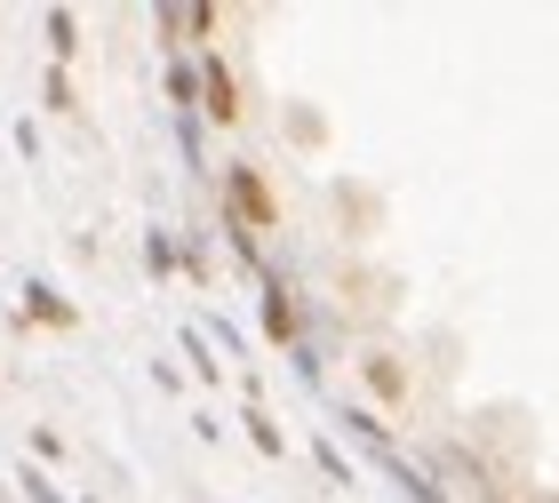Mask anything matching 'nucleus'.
<instances>
[{"instance_id":"f257e3e1","label":"nucleus","mask_w":559,"mask_h":503,"mask_svg":"<svg viewBox=\"0 0 559 503\" xmlns=\"http://www.w3.org/2000/svg\"><path fill=\"white\" fill-rule=\"evenodd\" d=\"M224 224L248 232V240L280 232V192H272L264 160H233V168H224Z\"/></svg>"},{"instance_id":"f03ea898","label":"nucleus","mask_w":559,"mask_h":503,"mask_svg":"<svg viewBox=\"0 0 559 503\" xmlns=\"http://www.w3.org/2000/svg\"><path fill=\"white\" fill-rule=\"evenodd\" d=\"M257 280H264V296H257V320H264V336H272L280 351H296V344H304V304H296L288 272H280V264H264Z\"/></svg>"},{"instance_id":"7ed1b4c3","label":"nucleus","mask_w":559,"mask_h":503,"mask_svg":"<svg viewBox=\"0 0 559 503\" xmlns=\"http://www.w3.org/2000/svg\"><path fill=\"white\" fill-rule=\"evenodd\" d=\"M192 81H200V120H216V129H233V120L248 112L240 105V72L216 57V48H200V64H192Z\"/></svg>"},{"instance_id":"20e7f679","label":"nucleus","mask_w":559,"mask_h":503,"mask_svg":"<svg viewBox=\"0 0 559 503\" xmlns=\"http://www.w3.org/2000/svg\"><path fill=\"white\" fill-rule=\"evenodd\" d=\"M16 328H57V336H72V328H81V304H72V296H64L57 280H24Z\"/></svg>"},{"instance_id":"39448f33","label":"nucleus","mask_w":559,"mask_h":503,"mask_svg":"<svg viewBox=\"0 0 559 503\" xmlns=\"http://www.w3.org/2000/svg\"><path fill=\"white\" fill-rule=\"evenodd\" d=\"M360 384L376 392V416H400L408 408V360H400V351H360Z\"/></svg>"},{"instance_id":"423d86ee","label":"nucleus","mask_w":559,"mask_h":503,"mask_svg":"<svg viewBox=\"0 0 559 503\" xmlns=\"http://www.w3.org/2000/svg\"><path fill=\"white\" fill-rule=\"evenodd\" d=\"M336 423H344V432H352V440L368 447V456H392V423L376 416L368 399H336Z\"/></svg>"},{"instance_id":"0eeeda50","label":"nucleus","mask_w":559,"mask_h":503,"mask_svg":"<svg viewBox=\"0 0 559 503\" xmlns=\"http://www.w3.org/2000/svg\"><path fill=\"white\" fill-rule=\"evenodd\" d=\"M152 24H160L168 48H185V40H209L216 33V9H152Z\"/></svg>"},{"instance_id":"6e6552de","label":"nucleus","mask_w":559,"mask_h":503,"mask_svg":"<svg viewBox=\"0 0 559 503\" xmlns=\"http://www.w3.org/2000/svg\"><path fill=\"white\" fill-rule=\"evenodd\" d=\"M376 464H384L392 480H400V495H408V503H448V495H440V480H431L424 464H408V456H400V447H392V456H376Z\"/></svg>"},{"instance_id":"1a4fd4ad","label":"nucleus","mask_w":559,"mask_h":503,"mask_svg":"<svg viewBox=\"0 0 559 503\" xmlns=\"http://www.w3.org/2000/svg\"><path fill=\"white\" fill-rule=\"evenodd\" d=\"M40 33H48V57L72 72V57H81V16H72V9H48V16H40Z\"/></svg>"},{"instance_id":"9d476101","label":"nucleus","mask_w":559,"mask_h":503,"mask_svg":"<svg viewBox=\"0 0 559 503\" xmlns=\"http://www.w3.org/2000/svg\"><path fill=\"white\" fill-rule=\"evenodd\" d=\"M248 440H257V456H288V432H280V423H272V408H264V399H248Z\"/></svg>"},{"instance_id":"9b49d317","label":"nucleus","mask_w":559,"mask_h":503,"mask_svg":"<svg viewBox=\"0 0 559 503\" xmlns=\"http://www.w3.org/2000/svg\"><path fill=\"white\" fill-rule=\"evenodd\" d=\"M176 344H185V360H192V375H200V384H224V360H216V351H209V336H200V328H185V336H176Z\"/></svg>"},{"instance_id":"f8f14e48","label":"nucleus","mask_w":559,"mask_h":503,"mask_svg":"<svg viewBox=\"0 0 559 503\" xmlns=\"http://www.w3.org/2000/svg\"><path fill=\"white\" fill-rule=\"evenodd\" d=\"M40 105H48V112H81V88H72V72H64V64H48V72H40Z\"/></svg>"},{"instance_id":"ddd939ff","label":"nucleus","mask_w":559,"mask_h":503,"mask_svg":"<svg viewBox=\"0 0 559 503\" xmlns=\"http://www.w3.org/2000/svg\"><path fill=\"white\" fill-rule=\"evenodd\" d=\"M312 464H320V480H328V488H352V480H360V471H352V456H344L336 440H312Z\"/></svg>"},{"instance_id":"4468645a","label":"nucleus","mask_w":559,"mask_h":503,"mask_svg":"<svg viewBox=\"0 0 559 503\" xmlns=\"http://www.w3.org/2000/svg\"><path fill=\"white\" fill-rule=\"evenodd\" d=\"M160 88H168V112H200V81H192V64H185V57L168 64V81H160Z\"/></svg>"},{"instance_id":"2eb2a0df","label":"nucleus","mask_w":559,"mask_h":503,"mask_svg":"<svg viewBox=\"0 0 559 503\" xmlns=\"http://www.w3.org/2000/svg\"><path fill=\"white\" fill-rule=\"evenodd\" d=\"M144 272H152V280L176 272V232H144Z\"/></svg>"},{"instance_id":"dca6fc26","label":"nucleus","mask_w":559,"mask_h":503,"mask_svg":"<svg viewBox=\"0 0 559 503\" xmlns=\"http://www.w3.org/2000/svg\"><path fill=\"white\" fill-rule=\"evenodd\" d=\"M288 360H296V375H304V384H312V392H320V384H328V351H320V344H312V336H304V344H296V351H288Z\"/></svg>"},{"instance_id":"f3484780","label":"nucleus","mask_w":559,"mask_h":503,"mask_svg":"<svg viewBox=\"0 0 559 503\" xmlns=\"http://www.w3.org/2000/svg\"><path fill=\"white\" fill-rule=\"evenodd\" d=\"M176 153H185V168L209 160V153H200V112H176Z\"/></svg>"},{"instance_id":"a211bd4d","label":"nucleus","mask_w":559,"mask_h":503,"mask_svg":"<svg viewBox=\"0 0 559 503\" xmlns=\"http://www.w3.org/2000/svg\"><path fill=\"white\" fill-rule=\"evenodd\" d=\"M16 488L33 495V503H72V495H57V480H48V471H16Z\"/></svg>"},{"instance_id":"6ab92c4d","label":"nucleus","mask_w":559,"mask_h":503,"mask_svg":"<svg viewBox=\"0 0 559 503\" xmlns=\"http://www.w3.org/2000/svg\"><path fill=\"white\" fill-rule=\"evenodd\" d=\"M536 503H551V495H536Z\"/></svg>"}]
</instances>
